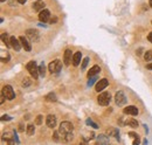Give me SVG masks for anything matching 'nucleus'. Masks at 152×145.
I'll return each instance as SVG.
<instances>
[{
  "mask_svg": "<svg viewBox=\"0 0 152 145\" xmlns=\"http://www.w3.org/2000/svg\"><path fill=\"white\" fill-rule=\"evenodd\" d=\"M58 133H60L58 131H56V132L54 133V140H56V141L58 140Z\"/></svg>",
  "mask_w": 152,
  "mask_h": 145,
  "instance_id": "nucleus-33",
  "label": "nucleus"
},
{
  "mask_svg": "<svg viewBox=\"0 0 152 145\" xmlns=\"http://www.w3.org/2000/svg\"><path fill=\"white\" fill-rule=\"evenodd\" d=\"M26 35L30 41H37L39 40V32L36 29H27Z\"/></svg>",
  "mask_w": 152,
  "mask_h": 145,
  "instance_id": "nucleus-8",
  "label": "nucleus"
},
{
  "mask_svg": "<svg viewBox=\"0 0 152 145\" xmlns=\"http://www.w3.org/2000/svg\"><path fill=\"white\" fill-rule=\"evenodd\" d=\"M147 40H148V41H150L151 43H152V32H151V33L148 34V36H147Z\"/></svg>",
  "mask_w": 152,
  "mask_h": 145,
  "instance_id": "nucleus-36",
  "label": "nucleus"
},
{
  "mask_svg": "<svg viewBox=\"0 0 152 145\" xmlns=\"http://www.w3.org/2000/svg\"><path fill=\"white\" fill-rule=\"evenodd\" d=\"M110 143L109 137L105 134H99L97 136V144H102V145H108Z\"/></svg>",
  "mask_w": 152,
  "mask_h": 145,
  "instance_id": "nucleus-16",
  "label": "nucleus"
},
{
  "mask_svg": "<svg viewBox=\"0 0 152 145\" xmlns=\"http://www.w3.org/2000/svg\"><path fill=\"white\" fill-rule=\"evenodd\" d=\"M48 68H49V71L51 74H57L61 70V68H62V62L60 60H54L53 62L49 63Z\"/></svg>",
  "mask_w": 152,
  "mask_h": 145,
  "instance_id": "nucleus-4",
  "label": "nucleus"
},
{
  "mask_svg": "<svg viewBox=\"0 0 152 145\" xmlns=\"http://www.w3.org/2000/svg\"><path fill=\"white\" fill-rule=\"evenodd\" d=\"M14 132L15 131H7V132H5L2 134V139H6L8 144H14L15 140H12V139H14Z\"/></svg>",
  "mask_w": 152,
  "mask_h": 145,
  "instance_id": "nucleus-11",
  "label": "nucleus"
},
{
  "mask_svg": "<svg viewBox=\"0 0 152 145\" xmlns=\"http://www.w3.org/2000/svg\"><path fill=\"white\" fill-rule=\"evenodd\" d=\"M0 1H1V2H4V1H5V0H0Z\"/></svg>",
  "mask_w": 152,
  "mask_h": 145,
  "instance_id": "nucleus-42",
  "label": "nucleus"
},
{
  "mask_svg": "<svg viewBox=\"0 0 152 145\" xmlns=\"http://www.w3.org/2000/svg\"><path fill=\"white\" fill-rule=\"evenodd\" d=\"M12 119V117L11 116H8V115H4V116H1V120L4 122V120H11Z\"/></svg>",
  "mask_w": 152,
  "mask_h": 145,
  "instance_id": "nucleus-31",
  "label": "nucleus"
},
{
  "mask_svg": "<svg viewBox=\"0 0 152 145\" xmlns=\"http://www.w3.org/2000/svg\"><path fill=\"white\" fill-rule=\"evenodd\" d=\"M34 131H35L34 125H33V124H28L27 127H26V132H27V134H28V136H32V134L34 133Z\"/></svg>",
  "mask_w": 152,
  "mask_h": 145,
  "instance_id": "nucleus-24",
  "label": "nucleus"
},
{
  "mask_svg": "<svg viewBox=\"0 0 152 145\" xmlns=\"http://www.w3.org/2000/svg\"><path fill=\"white\" fill-rule=\"evenodd\" d=\"M1 41L6 44V47H11V37H8L7 33H2L1 34Z\"/></svg>",
  "mask_w": 152,
  "mask_h": 145,
  "instance_id": "nucleus-20",
  "label": "nucleus"
},
{
  "mask_svg": "<svg viewBox=\"0 0 152 145\" xmlns=\"http://www.w3.org/2000/svg\"><path fill=\"white\" fill-rule=\"evenodd\" d=\"M115 102H116V104L118 106H123L126 103V97H125V95H124L123 91L116 92V95H115Z\"/></svg>",
  "mask_w": 152,
  "mask_h": 145,
  "instance_id": "nucleus-6",
  "label": "nucleus"
},
{
  "mask_svg": "<svg viewBox=\"0 0 152 145\" xmlns=\"http://www.w3.org/2000/svg\"><path fill=\"white\" fill-rule=\"evenodd\" d=\"M56 18H54V19H50V23H53V22H56Z\"/></svg>",
  "mask_w": 152,
  "mask_h": 145,
  "instance_id": "nucleus-40",
  "label": "nucleus"
},
{
  "mask_svg": "<svg viewBox=\"0 0 152 145\" xmlns=\"http://www.w3.org/2000/svg\"><path fill=\"white\" fill-rule=\"evenodd\" d=\"M129 136H130V137H131V138H133V139H134V138H137V137H138V134H137V133H136V132H132V131H131V132H129Z\"/></svg>",
  "mask_w": 152,
  "mask_h": 145,
  "instance_id": "nucleus-32",
  "label": "nucleus"
},
{
  "mask_svg": "<svg viewBox=\"0 0 152 145\" xmlns=\"http://www.w3.org/2000/svg\"><path fill=\"white\" fill-rule=\"evenodd\" d=\"M72 60V55H71V50L70 49H65L64 54H63V62L65 65H69L70 62Z\"/></svg>",
  "mask_w": 152,
  "mask_h": 145,
  "instance_id": "nucleus-13",
  "label": "nucleus"
},
{
  "mask_svg": "<svg viewBox=\"0 0 152 145\" xmlns=\"http://www.w3.org/2000/svg\"><path fill=\"white\" fill-rule=\"evenodd\" d=\"M39 74H40V76H42V77H44V75H46V65H44L43 62L39 65Z\"/></svg>",
  "mask_w": 152,
  "mask_h": 145,
  "instance_id": "nucleus-23",
  "label": "nucleus"
},
{
  "mask_svg": "<svg viewBox=\"0 0 152 145\" xmlns=\"http://www.w3.org/2000/svg\"><path fill=\"white\" fill-rule=\"evenodd\" d=\"M46 124L48 127H55L56 126V117L54 115H48L46 118Z\"/></svg>",
  "mask_w": 152,
  "mask_h": 145,
  "instance_id": "nucleus-14",
  "label": "nucleus"
},
{
  "mask_svg": "<svg viewBox=\"0 0 152 145\" xmlns=\"http://www.w3.org/2000/svg\"><path fill=\"white\" fill-rule=\"evenodd\" d=\"M146 68H147V69H150V70H152V62H151V63H148V64L146 65Z\"/></svg>",
  "mask_w": 152,
  "mask_h": 145,
  "instance_id": "nucleus-38",
  "label": "nucleus"
},
{
  "mask_svg": "<svg viewBox=\"0 0 152 145\" xmlns=\"http://www.w3.org/2000/svg\"><path fill=\"white\" fill-rule=\"evenodd\" d=\"M44 99L48 101V102H56V101H57V97H56V95H55L54 92H49V94H47V95L44 96Z\"/></svg>",
  "mask_w": 152,
  "mask_h": 145,
  "instance_id": "nucleus-21",
  "label": "nucleus"
},
{
  "mask_svg": "<svg viewBox=\"0 0 152 145\" xmlns=\"http://www.w3.org/2000/svg\"><path fill=\"white\" fill-rule=\"evenodd\" d=\"M49 19H50V12L48 11V9H42V11H40V14H39V20L41 21V22H47V21H49Z\"/></svg>",
  "mask_w": 152,
  "mask_h": 145,
  "instance_id": "nucleus-7",
  "label": "nucleus"
},
{
  "mask_svg": "<svg viewBox=\"0 0 152 145\" xmlns=\"http://www.w3.org/2000/svg\"><path fill=\"white\" fill-rule=\"evenodd\" d=\"M123 112H124L125 115L137 116V115H138V109H137L136 106H133V105H130V106H126V108L123 110Z\"/></svg>",
  "mask_w": 152,
  "mask_h": 145,
  "instance_id": "nucleus-15",
  "label": "nucleus"
},
{
  "mask_svg": "<svg viewBox=\"0 0 152 145\" xmlns=\"http://www.w3.org/2000/svg\"><path fill=\"white\" fill-rule=\"evenodd\" d=\"M11 47L13 49H15L16 51H19L22 47L21 42H20V39H16L15 36H11Z\"/></svg>",
  "mask_w": 152,
  "mask_h": 145,
  "instance_id": "nucleus-10",
  "label": "nucleus"
},
{
  "mask_svg": "<svg viewBox=\"0 0 152 145\" xmlns=\"http://www.w3.org/2000/svg\"><path fill=\"white\" fill-rule=\"evenodd\" d=\"M19 39H20V42H21V44H22V48H23L26 51H30V50H32V44L28 42L27 37H25V36H20Z\"/></svg>",
  "mask_w": 152,
  "mask_h": 145,
  "instance_id": "nucleus-12",
  "label": "nucleus"
},
{
  "mask_svg": "<svg viewBox=\"0 0 152 145\" xmlns=\"http://www.w3.org/2000/svg\"><path fill=\"white\" fill-rule=\"evenodd\" d=\"M32 84V81H30V78H28V77H25L23 80H22V87H29Z\"/></svg>",
  "mask_w": 152,
  "mask_h": 145,
  "instance_id": "nucleus-27",
  "label": "nucleus"
},
{
  "mask_svg": "<svg viewBox=\"0 0 152 145\" xmlns=\"http://www.w3.org/2000/svg\"><path fill=\"white\" fill-rule=\"evenodd\" d=\"M88 63H89V57H84V58H83V61H82L81 69H82V70H84V69H85V67L88 65Z\"/></svg>",
  "mask_w": 152,
  "mask_h": 145,
  "instance_id": "nucleus-28",
  "label": "nucleus"
},
{
  "mask_svg": "<svg viewBox=\"0 0 152 145\" xmlns=\"http://www.w3.org/2000/svg\"><path fill=\"white\" fill-rule=\"evenodd\" d=\"M148 4H150V6L152 7V0H150V2H148Z\"/></svg>",
  "mask_w": 152,
  "mask_h": 145,
  "instance_id": "nucleus-41",
  "label": "nucleus"
},
{
  "mask_svg": "<svg viewBox=\"0 0 152 145\" xmlns=\"http://www.w3.org/2000/svg\"><path fill=\"white\" fill-rule=\"evenodd\" d=\"M19 131H25V129H23V125H22V124H19Z\"/></svg>",
  "mask_w": 152,
  "mask_h": 145,
  "instance_id": "nucleus-37",
  "label": "nucleus"
},
{
  "mask_svg": "<svg viewBox=\"0 0 152 145\" xmlns=\"http://www.w3.org/2000/svg\"><path fill=\"white\" fill-rule=\"evenodd\" d=\"M140 141H139V138L137 137V138H134V140H133V145H136V144H139Z\"/></svg>",
  "mask_w": 152,
  "mask_h": 145,
  "instance_id": "nucleus-35",
  "label": "nucleus"
},
{
  "mask_svg": "<svg viewBox=\"0 0 152 145\" xmlns=\"http://www.w3.org/2000/svg\"><path fill=\"white\" fill-rule=\"evenodd\" d=\"M98 80V77H97V75H95V76H91V77H89V81H88V87H91V85H94V83L96 82Z\"/></svg>",
  "mask_w": 152,
  "mask_h": 145,
  "instance_id": "nucleus-26",
  "label": "nucleus"
},
{
  "mask_svg": "<svg viewBox=\"0 0 152 145\" xmlns=\"http://www.w3.org/2000/svg\"><path fill=\"white\" fill-rule=\"evenodd\" d=\"M99 71H101V68H99L98 65H94V67H92V68H90V70L88 71V77L95 76V75H97Z\"/></svg>",
  "mask_w": 152,
  "mask_h": 145,
  "instance_id": "nucleus-19",
  "label": "nucleus"
},
{
  "mask_svg": "<svg viewBox=\"0 0 152 145\" xmlns=\"http://www.w3.org/2000/svg\"><path fill=\"white\" fill-rule=\"evenodd\" d=\"M125 124H126V125H129V126H131V127H137V126H138V122H137L136 119H133V118L126 119Z\"/></svg>",
  "mask_w": 152,
  "mask_h": 145,
  "instance_id": "nucleus-22",
  "label": "nucleus"
},
{
  "mask_svg": "<svg viewBox=\"0 0 152 145\" xmlns=\"http://www.w3.org/2000/svg\"><path fill=\"white\" fill-rule=\"evenodd\" d=\"M72 131H74V126L70 122H62L60 124L58 132H60L61 137H63L64 140L72 139Z\"/></svg>",
  "mask_w": 152,
  "mask_h": 145,
  "instance_id": "nucleus-1",
  "label": "nucleus"
},
{
  "mask_svg": "<svg viewBox=\"0 0 152 145\" xmlns=\"http://www.w3.org/2000/svg\"><path fill=\"white\" fill-rule=\"evenodd\" d=\"M110 101H111V95H110V92H106V91L99 94L98 97H97L98 104H99V105H103V106L108 105V104L110 103Z\"/></svg>",
  "mask_w": 152,
  "mask_h": 145,
  "instance_id": "nucleus-3",
  "label": "nucleus"
},
{
  "mask_svg": "<svg viewBox=\"0 0 152 145\" xmlns=\"http://www.w3.org/2000/svg\"><path fill=\"white\" fill-rule=\"evenodd\" d=\"M1 92L5 95V97H6L7 99H14V97H15V92H14L13 88H12L11 85H8V84L2 88Z\"/></svg>",
  "mask_w": 152,
  "mask_h": 145,
  "instance_id": "nucleus-5",
  "label": "nucleus"
},
{
  "mask_svg": "<svg viewBox=\"0 0 152 145\" xmlns=\"http://www.w3.org/2000/svg\"><path fill=\"white\" fill-rule=\"evenodd\" d=\"M16 1H18L19 4H25V2L27 1V0H16Z\"/></svg>",
  "mask_w": 152,
  "mask_h": 145,
  "instance_id": "nucleus-39",
  "label": "nucleus"
},
{
  "mask_svg": "<svg viewBox=\"0 0 152 145\" xmlns=\"http://www.w3.org/2000/svg\"><path fill=\"white\" fill-rule=\"evenodd\" d=\"M108 84H109V81H108L106 78H102V80H99V81L97 82V84H96L95 89H96V91H97V92H99V91L104 90V89L108 87Z\"/></svg>",
  "mask_w": 152,
  "mask_h": 145,
  "instance_id": "nucleus-9",
  "label": "nucleus"
},
{
  "mask_svg": "<svg viewBox=\"0 0 152 145\" xmlns=\"http://www.w3.org/2000/svg\"><path fill=\"white\" fill-rule=\"evenodd\" d=\"M26 68H27V70L29 71V74L32 75V77L33 78H37L39 77V67L36 65V63H35V61H29L28 63H27V65H26Z\"/></svg>",
  "mask_w": 152,
  "mask_h": 145,
  "instance_id": "nucleus-2",
  "label": "nucleus"
},
{
  "mask_svg": "<svg viewBox=\"0 0 152 145\" xmlns=\"http://www.w3.org/2000/svg\"><path fill=\"white\" fill-rule=\"evenodd\" d=\"M82 60V53L81 51H76L74 55H72V64L74 65H78L80 62Z\"/></svg>",
  "mask_w": 152,
  "mask_h": 145,
  "instance_id": "nucleus-17",
  "label": "nucleus"
},
{
  "mask_svg": "<svg viewBox=\"0 0 152 145\" xmlns=\"http://www.w3.org/2000/svg\"><path fill=\"white\" fill-rule=\"evenodd\" d=\"M5 98H6V97H5V95L1 92V97H0V103H1V104L5 102Z\"/></svg>",
  "mask_w": 152,
  "mask_h": 145,
  "instance_id": "nucleus-34",
  "label": "nucleus"
},
{
  "mask_svg": "<svg viewBox=\"0 0 152 145\" xmlns=\"http://www.w3.org/2000/svg\"><path fill=\"white\" fill-rule=\"evenodd\" d=\"M32 6H33L34 11H42L44 8V2L42 0H36Z\"/></svg>",
  "mask_w": 152,
  "mask_h": 145,
  "instance_id": "nucleus-18",
  "label": "nucleus"
},
{
  "mask_svg": "<svg viewBox=\"0 0 152 145\" xmlns=\"http://www.w3.org/2000/svg\"><path fill=\"white\" fill-rule=\"evenodd\" d=\"M85 123H87V125H90V126H92L94 129H97V127H98V125H97L96 123H94V122H92L90 118H88V119L85 120Z\"/></svg>",
  "mask_w": 152,
  "mask_h": 145,
  "instance_id": "nucleus-29",
  "label": "nucleus"
},
{
  "mask_svg": "<svg viewBox=\"0 0 152 145\" xmlns=\"http://www.w3.org/2000/svg\"><path fill=\"white\" fill-rule=\"evenodd\" d=\"M144 58H145L146 62L152 61V50H147V51L145 53V55H144Z\"/></svg>",
  "mask_w": 152,
  "mask_h": 145,
  "instance_id": "nucleus-25",
  "label": "nucleus"
},
{
  "mask_svg": "<svg viewBox=\"0 0 152 145\" xmlns=\"http://www.w3.org/2000/svg\"><path fill=\"white\" fill-rule=\"evenodd\" d=\"M42 118H43V117H42L41 115H39V116L36 117V120H35V123H36L37 125H40V124L42 123Z\"/></svg>",
  "mask_w": 152,
  "mask_h": 145,
  "instance_id": "nucleus-30",
  "label": "nucleus"
}]
</instances>
